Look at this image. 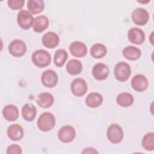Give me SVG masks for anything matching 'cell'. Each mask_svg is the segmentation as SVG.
<instances>
[{
  "instance_id": "cell-1",
  "label": "cell",
  "mask_w": 154,
  "mask_h": 154,
  "mask_svg": "<svg viewBox=\"0 0 154 154\" xmlns=\"http://www.w3.org/2000/svg\"><path fill=\"white\" fill-rule=\"evenodd\" d=\"M31 60L33 64L37 67L43 68L50 64L51 56L50 54L45 50H36L32 54Z\"/></svg>"
},
{
  "instance_id": "cell-2",
  "label": "cell",
  "mask_w": 154,
  "mask_h": 154,
  "mask_svg": "<svg viewBox=\"0 0 154 154\" xmlns=\"http://www.w3.org/2000/svg\"><path fill=\"white\" fill-rule=\"evenodd\" d=\"M37 125L40 131L43 132L49 131L55 125V118L52 113L45 112L39 116Z\"/></svg>"
},
{
  "instance_id": "cell-3",
  "label": "cell",
  "mask_w": 154,
  "mask_h": 154,
  "mask_svg": "<svg viewBox=\"0 0 154 154\" xmlns=\"http://www.w3.org/2000/svg\"><path fill=\"white\" fill-rule=\"evenodd\" d=\"M114 75L116 79L120 82L127 81L131 75L129 64L123 61L118 63L114 67Z\"/></svg>"
},
{
  "instance_id": "cell-4",
  "label": "cell",
  "mask_w": 154,
  "mask_h": 154,
  "mask_svg": "<svg viewBox=\"0 0 154 154\" xmlns=\"http://www.w3.org/2000/svg\"><path fill=\"white\" fill-rule=\"evenodd\" d=\"M106 136L111 143L114 144L119 143L123 140V131L120 125L113 123L108 126L106 131Z\"/></svg>"
},
{
  "instance_id": "cell-5",
  "label": "cell",
  "mask_w": 154,
  "mask_h": 154,
  "mask_svg": "<svg viewBox=\"0 0 154 154\" xmlns=\"http://www.w3.org/2000/svg\"><path fill=\"white\" fill-rule=\"evenodd\" d=\"M17 22L22 29H28L33 25L34 18L31 12L26 10H21L17 14Z\"/></svg>"
},
{
  "instance_id": "cell-6",
  "label": "cell",
  "mask_w": 154,
  "mask_h": 154,
  "mask_svg": "<svg viewBox=\"0 0 154 154\" xmlns=\"http://www.w3.org/2000/svg\"><path fill=\"white\" fill-rule=\"evenodd\" d=\"M26 51V46L25 42L19 39L13 40L8 46V52L15 57L23 56Z\"/></svg>"
},
{
  "instance_id": "cell-7",
  "label": "cell",
  "mask_w": 154,
  "mask_h": 154,
  "mask_svg": "<svg viewBox=\"0 0 154 154\" xmlns=\"http://www.w3.org/2000/svg\"><path fill=\"white\" fill-rule=\"evenodd\" d=\"M72 93L77 97H81L87 91V84L85 81L82 78H77L73 80L70 85Z\"/></svg>"
},
{
  "instance_id": "cell-8",
  "label": "cell",
  "mask_w": 154,
  "mask_h": 154,
  "mask_svg": "<svg viewBox=\"0 0 154 154\" xmlns=\"http://www.w3.org/2000/svg\"><path fill=\"white\" fill-rule=\"evenodd\" d=\"M149 19L148 11L143 8H137L132 13V20L133 22L140 26L146 25Z\"/></svg>"
},
{
  "instance_id": "cell-9",
  "label": "cell",
  "mask_w": 154,
  "mask_h": 154,
  "mask_svg": "<svg viewBox=\"0 0 154 154\" xmlns=\"http://www.w3.org/2000/svg\"><path fill=\"white\" fill-rule=\"evenodd\" d=\"M76 137V131L73 127L70 125H66L60 128L58 133V139L63 143H70Z\"/></svg>"
},
{
  "instance_id": "cell-10",
  "label": "cell",
  "mask_w": 154,
  "mask_h": 154,
  "mask_svg": "<svg viewBox=\"0 0 154 154\" xmlns=\"http://www.w3.org/2000/svg\"><path fill=\"white\" fill-rule=\"evenodd\" d=\"M42 84L48 88H52L58 83V76L56 72L49 69L45 70L41 76Z\"/></svg>"
},
{
  "instance_id": "cell-11",
  "label": "cell",
  "mask_w": 154,
  "mask_h": 154,
  "mask_svg": "<svg viewBox=\"0 0 154 154\" xmlns=\"http://www.w3.org/2000/svg\"><path fill=\"white\" fill-rule=\"evenodd\" d=\"M128 37L130 42L135 45H141L145 40V34L140 28L133 27L128 32Z\"/></svg>"
},
{
  "instance_id": "cell-12",
  "label": "cell",
  "mask_w": 154,
  "mask_h": 154,
  "mask_svg": "<svg viewBox=\"0 0 154 154\" xmlns=\"http://www.w3.org/2000/svg\"><path fill=\"white\" fill-rule=\"evenodd\" d=\"M148 81L145 76L141 74L135 75L131 79V86L132 88L138 92L146 90L148 87Z\"/></svg>"
},
{
  "instance_id": "cell-13",
  "label": "cell",
  "mask_w": 154,
  "mask_h": 154,
  "mask_svg": "<svg viewBox=\"0 0 154 154\" xmlns=\"http://www.w3.org/2000/svg\"><path fill=\"white\" fill-rule=\"evenodd\" d=\"M109 73L108 67L103 63H97L94 66L92 69L93 77L97 80H104L107 78Z\"/></svg>"
},
{
  "instance_id": "cell-14",
  "label": "cell",
  "mask_w": 154,
  "mask_h": 154,
  "mask_svg": "<svg viewBox=\"0 0 154 154\" xmlns=\"http://www.w3.org/2000/svg\"><path fill=\"white\" fill-rule=\"evenodd\" d=\"M42 44L48 48L52 49L57 47L60 42L58 35L54 32L49 31L45 33L42 37Z\"/></svg>"
},
{
  "instance_id": "cell-15",
  "label": "cell",
  "mask_w": 154,
  "mask_h": 154,
  "mask_svg": "<svg viewBox=\"0 0 154 154\" xmlns=\"http://www.w3.org/2000/svg\"><path fill=\"white\" fill-rule=\"evenodd\" d=\"M69 51L72 55L76 57H83L87 53V46L82 42L76 41L69 46Z\"/></svg>"
},
{
  "instance_id": "cell-16",
  "label": "cell",
  "mask_w": 154,
  "mask_h": 154,
  "mask_svg": "<svg viewBox=\"0 0 154 154\" xmlns=\"http://www.w3.org/2000/svg\"><path fill=\"white\" fill-rule=\"evenodd\" d=\"M7 133L10 140L13 141H19L23 138L24 131L20 125L13 124L8 126Z\"/></svg>"
},
{
  "instance_id": "cell-17",
  "label": "cell",
  "mask_w": 154,
  "mask_h": 154,
  "mask_svg": "<svg viewBox=\"0 0 154 154\" xmlns=\"http://www.w3.org/2000/svg\"><path fill=\"white\" fill-rule=\"evenodd\" d=\"M36 102L41 108H48L54 104V98L53 95L49 93H41L37 96Z\"/></svg>"
},
{
  "instance_id": "cell-18",
  "label": "cell",
  "mask_w": 154,
  "mask_h": 154,
  "mask_svg": "<svg viewBox=\"0 0 154 154\" xmlns=\"http://www.w3.org/2000/svg\"><path fill=\"white\" fill-rule=\"evenodd\" d=\"M37 109L32 104L25 103L22 108V116L26 122H32L36 117Z\"/></svg>"
},
{
  "instance_id": "cell-19",
  "label": "cell",
  "mask_w": 154,
  "mask_h": 154,
  "mask_svg": "<svg viewBox=\"0 0 154 154\" xmlns=\"http://www.w3.org/2000/svg\"><path fill=\"white\" fill-rule=\"evenodd\" d=\"M48 26L49 20L46 16L40 15L34 19L32 28L35 32H42L46 30Z\"/></svg>"
},
{
  "instance_id": "cell-20",
  "label": "cell",
  "mask_w": 154,
  "mask_h": 154,
  "mask_svg": "<svg viewBox=\"0 0 154 154\" xmlns=\"http://www.w3.org/2000/svg\"><path fill=\"white\" fill-rule=\"evenodd\" d=\"M2 114L5 120L13 122L16 120L19 117V110L14 105H7L4 108Z\"/></svg>"
},
{
  "instance_id": "cell-21",
  "label": "cell",
  "mask_w": 154,
  "mask_h": 154,
  "mask_svg": "<svg viewBox=\"0 0 154 154\" xmlns=\"http://www.w3.org/2000/svg\"><path fill=\"white\" fill-rule=\"evenodd\" d=\"M102 102L103 97L99 93H91L88 94L85 98V103L90 108L99 107Z\"/></svg>"
},
{
  "instance_id": "cell-22",
  "label": "cell",
  "mask_w": 154,
  "mask_h": 154,
  "mask_svg": "<svg viewBox=\"0 0 154 154\" xmlns=\"http://www.w3.org/2000/svg\"><path fill=\"white\" fill-rule=\"evenodd\" d=\"M122 54L127 60L131 61L138 60L141 55V51L138 48L133 46H128L124 48Z\"/></svg>"
},
{
  "instance_id": "cell-23",
  "label": "cell",
  "mask_w": 154,
  "mask_h": 154,
  "mask_svg": "<svg viewBox=\"0 0 154 154\" xmlns=\"http://www.w3.org/2000/svg\"><path fill=\"white\" fill-rule=\"evenodd\" d=\"M82 70V65L80 61L76 59L70 60L66 65V70L71 75H77Z\"/></svg>"
},
{
  "instance_id": "cell-24",
  "label": "cell",
  "mask_w": 154,
  "mask_h": 154,
  "mask_svg": "<svg viewBox=\"0 0 154 154\" xmlns=\"http://www.w3.org/2000/svg\"><path fill=\"white\" fill-rule=\"evenodd\" d=\"M116 101L117 104L120 106L128 107L133 104L134 99L131 93L123 92L117 96Z\"/></svg>"
},
{
  "instance_id": "cell-25",
  "label": "cell",
  "mask_w": 154,
  "mask_h": 154,
  "mask_svg": "<svg viewBox=\"0 0 154 154\" xmlns=\"http://www.w3.org/2000/svg\"><path fill=\"white\" fill-rule=\"evenodd\" d=\"M27 8L32 14L40 13L45 8V3L42 0H29L27 2Z\"/></svg>"
},
{
  "instance_id": "cell-26",
  "label": "cell",
  "mask_w": 154,
  "mask_h": 154,
  "mask_svg": "<svg viewBox=\"0 0 154 154\" xmlns=\"http://www.w3.org/2000/svg\"><path fill=\"white\" fill-rule=\"evenodd\" d=\"M107 49L105 45L101 43H96L93 45L90 49L91 55L95 58H103L106 54Z\"/></svg>"
},
{
  "instance_id": "cell-27",
  "label": "cell",
  "mask_w": 154,
  "mask_h": 154,
  "mask_svg": "<svg viewBox=\"0 0 154 154\" xmlns=\"http://www.w3.org/2000/svg\"><path fill=\"white\" fill-rule=\"evenodd\" d=\"M68 58L67 52L64 49L57 50L54 56V63L57 67L63 66Z\"/></svg>"
},
{
  "instance_id": "cell-28",
  "label": "cell",
  "mask_w": 154,
  "mask_h": 154,
  "mask_svg": "<svg viewBox=\"0 0 154 154\" xmlns=\"http://www.w3.org/2000/svg\"><path fill=\"white\" fill-rule=\"evenodd\" d=\"M141 144L145 150L153 151L154 149V133H147L143 138Z\"/></svg>"
},
{
  "instance_id": "cell-29",
  "label": "cell",
  "mask_w": 154,
  "mask_h": 154,
  "mask_svg": "<svg viewBox=\"0 0 154 154\" xmlns=\"http://www.w3.org/2000/svg\"><path fill=\"white\" fill-rule=\"evenodd\" d=\"M8 6L13 10L21 9L25 4L24 0H9L7 1Z\"/></svg>"
},
{
  "instance_id": "cell-30",
  "label": "cell",
  "mask_w": 154,
  "mask_h": 154,
  "mask_svg": "<svg viewBox=\"0 0 154 154\" xmlns=\"http://www.w3.org/2000/svg\"><path fill=\"white\" fill-rule=\"evenodd\" d=\"M22 148L17 144H12L8 147L6 153L7 154H20L22 153Z\"/></svg>"
},
{
  "instance_id": "cell-31",
  "label": "cell",
  "mask_w": 154,
  "mask_h": 154,
  "mask_svg": "<svg viewBox=\"0 0 154 154\" xmlns=\"http://www.w3.org/2000/svg\"><path fill=\"white\" fill-rule=\"evenodd\" d=\"M82 153H97L98 152L94 148L88 147V148L84 149V150L82 152Z\"/></svg>"
},
{
  "instance_id": "cell-32",
  "label": "cell",
  "mask_w": 154,
  "mask_h": 154,
  "mask_svg": "<svg viewBox=\"0 0 154 154\" xmlns=\"http://www.w3.org/2000/svg\"><path fill=\"white\" fill-rule=\"evenodd\" d=\"M153 32H152V33H151V35H150V42H151V43H152V45H153Z\"/></svg>"
}]
</instances>
